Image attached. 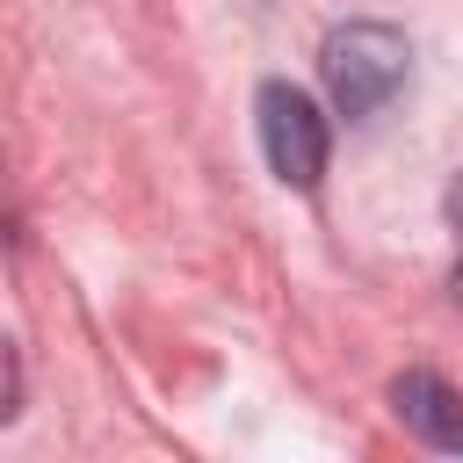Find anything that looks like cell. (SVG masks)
<instances>
[{
    "label": "cell",
    "mask_w": 463,
    "mask_h": 463,
    "mask_svg": "<svg viewBox=\"0 0 463 463\" xmlns=\"http://www.w3.org/2000/svg\"><path fill=\"white\" fill-rule=\"evenodd\" d=\"M405 72H412V43L391 22H340L318 43V80H326V94L347 123H369L405 87Z\"/></svg>",
    "instance_id": "1"
},
{
    "label": "cell",
    "mask_w": 463,
    "mask_h": 463,
    "mask_svg": "<svg viewBox=\"0 0 463 463\" xmlns=\"http://www.w3.org/2000/svg\"><path fill=\"white\" fill-rule=\"evenodd\" d=\"M449 297H456V304H463V260H456V275H449Z\"/></svg>",
    "instance_id": "5"
},
{
    "label": "cell",
    "mask_w": 463,
    "mask_h": 463,
    "mask_svg": "<svg viewBox=\"0 0 463 463\" xmlns=\"http://www.w3.org/2000/svg\"><path fill=\"white\" fill-rule=\"evenodd\" d=\"M253 109H260V152H268L275 181L318 188L326 152H333V130H326V116H318V101H311L304 87H289V80H268Z\"/></svg>",
    "instance_id": "2"
},
{
    "label": "cell",
    "mask_w": 463,
    "mask_h": 463,
    "mask_svg": "<svg viewBox=\"0 0 463 463\" xmlns=\"http://www.w3.org/2000/svg\"><path fill=\"white\" fill-rule=\"evenodd\" d=\"M449 224H456V232H463V174H456V181H449Z\"/></svg>",
    "instance_id": "4"
},
{
    "label": "cell",
    "mask_w": 463,
    "mask_h": 463,
    "mask_svg": "<svg viewBox=\"0 0 463 463\" xmlns=\"http://www.w3.org/2000/svg\"><path fill=\"white\" fill-rule=\"evenodd\" d=\"M391 405H398V420H405L427 449L463 456V391H456V383H441L434 369H405V376L391 383Z\"/></svg>",
    "instance_id": "3"
}]
</instances>
